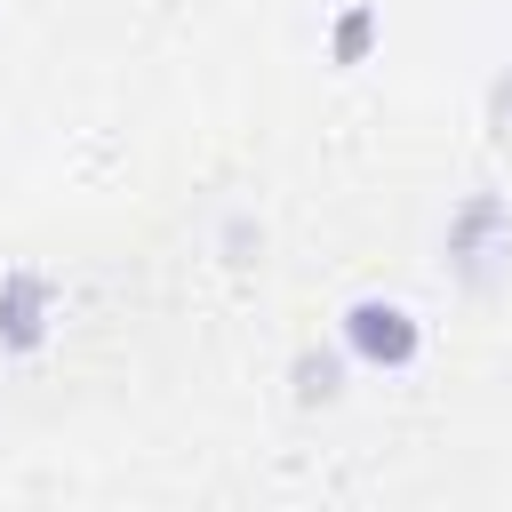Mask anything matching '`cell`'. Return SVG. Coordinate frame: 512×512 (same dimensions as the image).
<instances>
[{"instance_id":"1","label":"cell","mask_w":512,"mask_h":512,"mask_svg":"<svg viewBox=\"0 0 512 512\" xmlns=\"http://www.w3.org/2000/svg\"><path fill=\"white\" fill-rule=\"evenodd\" d=\"M344 336H352V352H368L376 368H400V360H416V320L400 312V304H352L344 312Z\"/></svg>"},{"instance_id":"2","label":"cell","mask_w":512,"mask_h":512,"mask_svg":"<svg viewBox=\"0 0 512 512\" xmlns=\"http://www.w3.org/2000/svg\"><path fill=\"white\" fill-rule=\"evenodd\" d=\"M40 312H48V280L16 272V280L0 288V336H8V344H32V336H40Z\"/></svg>"},{"instance_id":"3","label":"cell","mask_w":512,"mask_h":512,"mask_svg":"<svg viewBox=\"0 0 512 512\" xmlns=\"http://www.w3.org/2000/svg\"><path fill=\"white\" fill-rule=\"evenodd\" d=\"M360 48H368V8H352V16H344V24H336V56H344V64H352V56H360Z\"/></svg>"},{"instance_id":"4","label":"cell","mask_w":512,"mask_h":512,"mask_svg":"<svg viewBox=\"0 0 512 512\" xmlns=\"http://www.w3.org/2000/svg\"><path fill=\"white\" fill-rule=\"evenodd\" d=\"M296 376H304V400H328L336 392V360H304Z\"/></svg>"}]
</instances>
